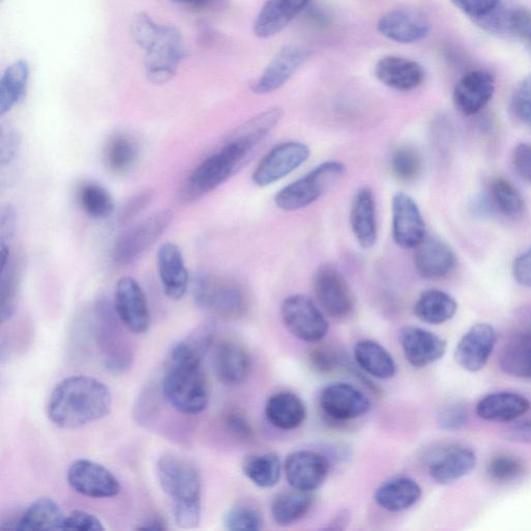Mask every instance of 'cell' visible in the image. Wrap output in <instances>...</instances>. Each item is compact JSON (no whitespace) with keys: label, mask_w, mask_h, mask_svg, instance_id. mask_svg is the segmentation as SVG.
Returning a JSON list of instances; mask_svg holds the SVG:
<instances>
[{"label":"cell","mask_w":531,"mask_h":531,"mask_svg":"<svg viewBox=\"0 0 531 531\" xmlns=\"http://www.w3.org/2000/svg\"><path fill=\"white\" fill-rule=\"evenodd\" d=\"M284 111L269 108L239 127L225 145L203 160L180 188L183 204L198 202L231 179L264 138L281 122Z\"/></svg>","instance_id":"1"},{"label":"cell","mask_w":531,"mask_h":531,"mask_svg":"<svg viewBox=\"0 0 531 531\" xmlns=\"http://www.w3.org/2000/svg\"><path fill=\"white\" fill-rule=\"evenodd\" d=\"M215 332L212 323L198 326L167 357L162 394L182 414L199 415L209 405V384L203 360L214 343Z\"/></svg>","instance_id":"2"},{"label":"cell","mask_w":531,"mask_h":531,"mask_svg":"<svg viewBox=\"0 0 531 531\" xmlns=\"http://www.w3.org/2000/svg\"><path fill=\"white\" fill-rule=\"evenodd\" d=\"M113 407V396L100 380L71 376L54 387L47 405L49 421L64 430H77L101 421Z\"/></svg>","instance_id":"3"},{"label":"cell","mask_w":531,"mask_h":531,"mask_svg":"<svg viewBox=\"0 0 531 531\" xmlns=\"http://www.w3.org/2000/svg\"><path fill=\"white\" fill-rule=\"evenodd\" d=\"M157 474L164 493L174 501V518L178 527L197 528L202 515V477L190 460L165 454L157 462Z\"/></svg>","instance_id":"4"},{"label":"cell","mask_w":531,"mask_h":531,"mask_svg":"<svg viewBox=\"0 0 531 531\" xmlns=\"http://www.w3.org/2000/svg\"><path fill=\"white\" fill-rule=\"evenodd\" d=\"M193 293L202 310L223 319H239L248 309L246 291L231 278L201 274L195 277Z\"/></svg>","instance_id":"5"},{"label":"cell","mask_w":531,"mask_h":531,"mask_svg":"<svg viewBox=\"0 0 531 531\" xmlns=\"http://www.w3.org/2000/svg\"><path fill=\"white\" fill-rule=\"evenodd\" d=\"M346 174V166L339 161H325L309 174L279 190L275 204L286 212H294L316 203L322 195Z\"/></svg>","instance_id":"6"},{"label":"cell","mask_w":531,"mask_h":531,"mask_svg":"<svg viewBox=\"0 0 531 531\" xmlns=\"http://www.w3.org/2000/svg\"><path fill=\"white\" fill-rule=\"evenodd\" d=\"M145 70L155 85L170 82L177 74L184 57L182 35L173 25H158L156 32L143 47Z\"/></svg>","instance_id":"7"},{"label":"cell","mask_w":531,"mask_h":531,"mask_svg":"<svg viewBox=\"0 0 531 531\" xmlns=\"http://www.w3.org/2000/svg\"><path fill=\"white\" fill-rule=\"evenodd\" d=\"M173 217L170 210L159 211L126 230L114 245V263L121 267L136 263L169 229Z\"/></svg>","instance_id":"8"},{"label":"cell","mask_w":531,"mask_h":531,"mask_svg":"<svg viewBox=\"0 0 531 531\" xmlns=\"http://www.w3.org/2000/svg\"><path fill=\"white\" fill-rule=\"evenodd\" d=\"M282 317L287 329L305 343L322 341L329 325L319 306L309 297L293 295L282 305Z\"/></svg>","instance_id":"9"},{"label":"cell","mask_w":531,"mask_h":531,"mask_svg":"<svg viewBox=\"0 0 531 531\" xmlns=\"http://www.w3.org/2000/svg\"><path fill=\"white\" fill-rule=\"evenodd\" d=\"M314 291L322 309L331 318L345 319L352 313L353 295L337 267L324 265L319 268L314 278Z\"/></svg>","instance_id":"10"},{"label":"cell","mask_w":531,"mask_h":531,"mask_svg":"<svg viewBox=\"0 0 531 531\" xmlns=\"http://www.w3.org/2000/svg\"><path fill=\"white\" fill-rule=\"evenodd\" d=\"M67 481L78 494L96 499L116 497L122 489L113 472L87 459H80L71 464Z\"/></svg>","instance_id":"11"},{"label":"cell","mask_w":531,"mask_h":531,"mask_svg":"<svg viewBox=\"0 0 531 531\" xmlns=\"http://www.w3.org/2000/svg\"><path fill=\"white\" fill-rule=\"evenodd\" d=\"M311 156V150L299 142L277 145L260 161L253 181L260 187L272 185L292 174Z\"/></svg>","instance_id":"12"},{"label":"cell","mask_w":531,"mask_h":531,"mask_svg":"<svg viewBox=\"0 0 531 531\" xmlns=\"http://www.w3.org/2000/svg\"><path fill=\"white\" fill-rule=\"evenodd\" d=\"M115 311L121 323L131 333L144 334L149 330L151 316L147 297L134 278L123 277L118 282Z\"/></svg>","instance_id":"13"},{"label":"cell","mask_w":531,"mask_h":531,"mask_svg":"<svg viewBox=\"0 0 531 531\" xmlns=\"http://www.w3.org/2000/svg\"><path fill=\"white\" fill-rule=\"evenodd\" d=\"M393 238L404 249H415L427 238L424 216L410 195L399 192L391 203Z\"/></svg>","instance_id":"14"},{"label":"cell","mask_w":531,"mask_h":531,"mask_svg":"<svg viewBox=\"0 0 531 531\" xmlns=\"http://www.w3.org/2000/svg\"><path fill=\"white\" fill-rule=\"evenodd\" d=\"M319 401L323 412L339 422L352 421L371 409L369 398L354 385L344 382L324 387Z\"/></svg>","instance_id":"15"},{"label":"cell","mask_w":531,"mask_h":531,"mask_svg":"<svg viewBox=\"0 0 531 531\" xmlns=\"http://www.w3.org/2000/svg\"><path fill=\"white\" fill-rule=\"evenodd\" d=\"M311 57L312 51L300 46H287L279 50L254 83L253 92L257 95H267L283 88Z\"/></svg>","instance_id":"16"},{"label":"cell","mask_w":531,"mask_h":531,"mask_svg":"<svg viewBox=\"0 0 531 531\" xmlns=\"http://www.w3.org/2000/svg\"><path fill=\"white\" fill-rule=\"evenodd\" d=\"M475 465H477V456L470 447L451 444L430 456L428 471L435 483L450 485L466 477Z\"/></svg>","instance_id":"17"},{"label":"cell","mask_w":531,"mask_h":531,"mask_svg":"<svg viewBox=\"0 0 531 531\" xmlns=\"http://www.w3.org/2000/svg\"><path fill=\"white\" fill-rule=\"evenodd\" d=\"M431 23L425 13L413 8H400L383 15L378 31L385 38L412 44L424 40L430 33Z\"/></svg>","instance_id":"18"},{"label":"cell","mask_w":531,"mask_h":531,"mask_svg":"<svg viewBox=\"0 0 531 531\" xmlns=\"http://www.w3.org/2000/svg\"><path fill=\"white\" fill-rule=\"evenodd\" d=\"M497 342L495 328L487 323L473 325L459 342L455 359L458 365L471 373L485 368Z\"/></svg>","instance_id":"19"},{"label":"cell","mask_w":531,"mask_h":531,"mask_svg":"<svg viewBox=\"0 0 531 531\" xmlns=\"http://www.w3.org/2000/svg\"><path fill=\"white\" fill-rule=\"evenodd\" d=\"M330 465L328 460L314 451H297L290 454L285 463V472L290 486L303 492H314L327 480Z\"/></svg>","instance_id":"20"},{"label":"cell","mask_w":531,"mask_h":531,"mask_svg":"<svg viewBox=\"0 0 531 531\" xmlns=\"http://www.w3.org/2000/svg\"><path fill=\"white\" fill-rule=\"evenodd\" d=\"M399 339L405 358L417 369L433 365L446 351V342L424 328L406 326L401 329Z\"/></svg>","instance_id":"21"},{"label":"cell","mask_w":531,"mask_h":531,"mask_svg":"<svg viewBox=\"0 0 531 531\" xmlns=\"http://www.w3.org/2000/svg\"><path fill=\"white\" fill-rule=\"evenodd\" d=\"M495 80L487 71H472L463 76L454 90L455 107L463 116L480 113L493 98Z\"/></svg>","instance_id":"22"},{"label":"cell","mask_w":531,"mask_h":531,"mask_svg":"<svg viewBox=\"0 0 531 531\" xmlns=\"http://www.w3.org/2000/svg\"><path fill=\"white\" fill-rule=\"evenodd\" d=\"M416 249L414 265L419 276L439 281L456 268L457 257L452 247L441 239L426 238Z\"/></svg>","instance_id":"23"},{"label":"cell","mask_w":531,"mask_h":531,"mask_svg":"<svg viewBox=\"0 0 531 531\" xmlns=\"http://www.w3.org/2000/svg\"><path fill=\"white\" fill-rule=\"evenodd\" d=\"M157 269L164 294L174 301L181 300L189 286V273L179 246L166 242L157 253Z\"/></svg>","instance_id":"24"},{"label":"cell","mask_w":531,"mask_h":531,"mask_svg":"<svg viewBox=\"0 0 531 531\" xmlns=\"http://www.w3.org/2000/svg\"><path fill=\"white\" fill-rule=\"evenodd\" d=\"M375 74L384 86L400 92H410L421 87L426 78L421 64L397 55L382 58L376 65Z\"/></svg>","instance_id":"25"},{"label":"cell","mask_w":531,"mask_h":531,"mask_svg":"<svg viewBox=\"0 0 531 531\" xmlns=\"http://www.w3.org/2000/svg\"><path fill=\"white\" fill-rule=\"evenodd\" d=\"M350 223L352 232L362 248L370 249L378 240V223L374 193L370 188H361L355 194Z\"/></svg>","instance_id":"26"},{"label":"cell","mask_w":531,"mask_h":531,"mask_svg":"<svg viewBox=\"0 0 531 531\" xmlns=\"http://www.w3.org/2000/svg\"><path fill=\"white\" fill-rule=\"evenodd\" d=\"M215 372L221 383L228 386L242 384L251 368L250 357L246 349L238 343H221L214 357Z\"/></svg>","instance_id":"27"},{"label":"cell","mask_w":531,"mask_h":531,"mask_svg":"<svg viewBox=\"0 0 531 531\" xmlns=\"http://www.w3.org/2000/svg\"><path fill=\"white\" fill-rule=\"evenodd\" d=\"M265 414L269 424L276 429L292 431L304 424L307 410L297 395L282 391L267 400Z\"/></svg>","instance_id":"28"},{"label":"cell","mask_w":531,"mask_h":531,"mask_svg":"<svg viewBox=\"0 0 531 531\" xmlns=\"http://www.w3.org/2000/svg\"><path fill=\"white\" fill-rule=\"evenodd\" d=\"M66 516L57 501L41 497L5 529L64 530Z\"/></svg>","instance_id":"29"},{"label":"cell","mask_w":531,"mask_h":531,"mask_svg":"<svg viewBox=\"0 0 531 531\" xmlns=\"http://www.w3.org/2000/svg\"><path fill=\"white\" fill-rule=\"evenodd\" d=\"M421 486L406 477L391 479L375 492V501L384 511L398 513L412 508L421 499Z\"/></svg>","instance_id":"30"},{"label":"cell","mask_w":531,"mask_h":531,"mask_svg":"<svg viewBox=\"0 0 531 531\" xmlns=\"http://www.w3.org/2000/svg\"><path fill=\"white\" fill-rule=\"evenodd\" d=\"M529 409L530 403L523 396L500 391L484 397L477 406V414L487 422L506 423L514 421Z\"/></svg>","instance_id":"31"},{"label":"cell","mask_w":531,"mask_h":531,"mask_svg":"<svg viewBox=\"0 0 531 531\" xmlns=\"http://www.w3.org/2000/svg\"><path fill=\"white\" fill-rule=\"evenodd\" d=\"M354 357L361 370L374 378L387 380L397 374L395 359L375 341H359L354 347Z\"/></svg>","instance_id":"32"},{"label":"cell","mask_w":531,"mask_h":531,"mask_svg":"<svg viewBox=\"0 0 531 531\" xmlns=\"http://www.w3.org/2000/svg\"><path fill=\"white\" fill-rule=\"evenodd\" d=\"M458 303L449 293L427 290L419 296L414 305L415 316L428 324L440 325L454 318Z\"/></svg>","instance_id":"33"},{"label":"cell","mask_w":531,"mask_h":531,"mask_svg":"<svg viewBox=\"0 0 531 531\" xmlns=\"http://www.w3.org/2000/svg\"><path fill=\"white\" fill-rule=\"evenodd\" d=\"M315 505L312 492L299 490L278 494L271 505V515L279 526H290L311 512Z\"/></svg>","instance_id":"34"},{"label":"cell","mask_w":531,"mask_h":531,"mask_svg":"<svg viewBox=\"0 0 531 531\" xmlns=\"http://www.w3.org/2000/svg\"><path fill=\"white\" fill-rule=\"evenodd\" d=\"M30 66L20 60L10 65L0 81V115L5 116L23 101L30 80Z\"/></svg>","instance_id":"35"},{"label":"cell","mask_w":531,"mask_h":531,"mask_svg":"<svg viewBox=\"0 0 531 531\" xmlns=\"http://www.w3.org/2000/svg\"><path fill=\"white\" fill-rule=\"evenodd\" d=\"M139 156L135 139L120 133L109 138L104 150V161L109 172L125 175L133 169Z\"/></svg>","instance_id":"36"},{"label":"cell","mask_w":531,"mask_h":531,"mask_svg":"<svg viewBox=\"0 0 531 531\" xmlns=\"http://www.w3.org/2000/svg\"><path fill=\"white\" fill-rule=\"evenodd\" d=\"M245 477L261 489L275 487L282 475V464L273 453L256 454L248 457L242 466Z\"/></svg>","instance_id":"37"},{"label":"cell","mask_w":531,"mask_h":531,"mask_svg":"<svg viewBox=\"0 0 531 531\" xmlns=\"http://www.w3.org/2000/svg\"><path fill=\"white\" fill-rule=\"evenodd\" d=\"M500 367L509 375L531 379V333L509 342L501 353Z\"/></svg>","instance_id":"38"},{"label":"cell","mask_w":531,"mask_h":531,"mask_svg":"<svg viewBox=\"0 0 531 531\" xmlns=\"http://www.w3.org/2000/svg\"><path fill=\"white\" fill-rule=\"evenodd\" d=\"M295 17L286 0H267L255 21V35L261 39L271 38L283 32Z\"/></svg>","instance_id":"39"},{"label":"cell","mask_w":531,"mask_h":531,"mask_svg":"<svg viewBox=\"0 0 531 531\" xmlns=\"http://www.w3.org/2000/svg\"><path fill=\"white\" fill-rule=\"evenodd\" d=\"M79 205L87 215L104 219L114 213L115 203L108 190L95 182L82 184L78 192Z\"/></svg>","instance_id":"40"},{"label":"cell","mask_w":531,"mask_h":531,"mask_svg":"<svg viewBox=\"0 0 531 531\" xmlns=\"http://www.w3.org/2000/svg\"><path fill=\"white\" fill-rule=\"evenodd\" d=\"M0 269V319L5 323L16 310L19 275L12 257L3 261Z\"/></svg>","instance_id":"41"},{"label":"cell","mask_w":531,"mask_h":531,"mask_svg":"<svg viewBox=\"0 0 531 531\" xmlns=\"http://www.w3.org/2000/svg\"><path fill=\"white\" fill-rule=\"evenodd\" d=\"M493 206L507 217H516L524 210V201L519 190L508 180L497 178L490 187Z\"/></svg>","instance_id":"42"},{"label":"cell","mask_w":531,"mask_h":531,"mask_svg":"<svg viewBox=\"0 0 531 531\" xmlns=\"http://www.w3.org/2000/svg\"><path fill=\"white\" fill-rule=\"evenodd\" d=\"M394 176L404 183L418 179L423 171L421 155L412 147L404 146L395 151L390 160Z\"/></svg>","instance_id":"43"},{"label":"cell","mask_w":531,"mask_h":531,"mask_svg":"<svg viewBox=\"0 0 531 531\" xmlns=\"http://www.w3.org/2000/svg\"><path fill=\"white\" fill-rule=\"evenodd\" d=\"M225 527L232 531H256L263 528L262 514L253 507L232 508L223 519Z\"/></svg>","instance_id":"44"},{"label":"cell","mask_w":531,"mask_h":531,"mask_svg":"<svg viewBox=\"0 0 531 531\" xmlns=\"http://www.w3.org/2000/svg\"><path fill=\"white\" fill-rule=\"evenodd\" d=\"M491 480L497 483H508L517 480L524 471L523 463L508 455L493 458L487 468Z\"/></svg>","instance_id":"45"},{"label":"cell","mask_w":531,"mask_h":531,"mask_svg":"<svg viewBox=\"0 0 531 531\" xmlns=\"http://www.w3.org/2000/svg\"><path fill=\"white\" fill-rule=\"evenodd\" d=\"M511 108L516 118L531 130V73L526 75L515 88L511 98Z\"/></svg>","instance_id":"46"},{"label":"cell","mask_w":531,"mask_h":531,"mask_svg":"<svg viewBox=\"0 0 531 531\" xmlns=\"http://www.w3.org/2000/svg\"><path fill=\"white\" fill-rule=\"evenodd\" d=\"M469 421L467 408L461 404L445 407L437 416V425L444 431H459L463 429Z\"/></svg>","instance_id":"47"},{"label":"cell","mask_w":531,"mask_h":531,"mask_svg":"<svg viewBox=\"0 0 531 531\" xmlns=\"http://www.w3.org/2000/svg\"><path fill=\"white\" fill-rule=\"evenodd\" d=\"M464 14L477 22L500 8L501 0H451Z\"/></svg>","instance_id":"48"},{"label":"cell","mask_w":531,"mask_h":531,"mask_svg":"<svg viewBox=\"0 0 531 531\" xmlns=\"http://www.w3.org/2000/svg\"><path fill=\"white\" fill-rule=\"evenodd\" d=\"M223 424L227 431L235 438L248 441L253 438L254 430L246 415L237 409H231L223 416Z\"/></svg>","instance_id":"49"},{"label":"cell","mask_w":531,"mask_h":531,"mask_svg":"<svg viewBox=\"0 0 531 531\" xmlns=\"http://www.w3.org/2000/svg\"><path fill=\"white\" fill-rule=\"evenodd\" d=\"M510 34H514L531 49V11L526 8H516L510 11Z\"/></svg>","instance_id":"50"},{"label":"cell","mask_w":531,"mask_h":531,"mask_svg":"<svg viewBox=\"0 0 531 531\" xmlns=\"http://www.w3.org/2000/svg\"><path fill=\"white\" fill-rule=\"evenodd\" d=\"M21 137L18 131L10 126L2 128L0 135V164H10L18 155Z\"/></svg>","instance_id":"51"},{"label":"cell","mask_w":531,"mask_h":531,"mask_svg":"<svg viewBox=\"0 0 531 531\" xmlns=\"http://www.w3.org/2000/svg\"><path fill=\"white\" fill-rule=\"evenodd\" d=\"M102 521L86 511H73L66 516L64 530L98 531L104 530Z\"/></svg>","instance_id":"52"},{"label":"cell","mask_w":531,"mask_h":531,"mask_svg":"<svg viewBox=\"0 0 531 531\" xmlns=\"http://www.w3.org/2000/svg\"><path fill=\"white\" fill-rule=\"evenodd\" d=\"M312 366L320 373H331L343 365L342 356L328 348H320L311 355Z\"/></svg>","instance_id":"53"},{"label":"cell","mask_w":531,"mask_h":531,"mask_svg":"<svg viewBox=\"0 0 531 531\" xmlns=\"http://www.w3.org/2000/svg\"><path fill=\"white\" fill-rule=\"evenodd\" d=\"M513 164L518 175L531 183V145L520 144L513 152Z\"/></svg>","instance_id":"54"},{"label":"cell","mask_w":531,"mask_h":531,"mask_svg":"<svg viewBox=\"0 0 531 531\" xmlns=\"http://www.w3.org/2000/svg\"><path fill=\"white\" fill-rule=\"evenodd\" d=\"M153 192L146 190L134 195L124 206L121 213V221L126 223L141 213L152 201Z\"/></svg>","instance_id":"55"},{"label":"cell","mask_w":531,"mask_h":531,"mask_svg":"<svg viewBox=\"0 0 531 531\" xmlns=\"http://www.w3.org/2000/svg\"><path fill=\"white\" fill-rule=\"evenodd\" d=\"M513 275L520 286L531 288V246L515 260Z\"/></svg>","instance_id":"56"},{"label":"cell","mask_w":531,"mask_h":531,"mask_svg":"<svg viewBox=\"0 0 531 531\" xmlns=\"http://www.w3.org/2000/svg\"><path fill=\"white\" fill-rule=\"evenodd\" d=\"M15 232V213L11 207H7L2 213L0 220V243L8 244Z\"/></svg>","instance_id":"57"},{"label":"cell","mask_w":531,"mask_h":531,"mask_svg":"<svg viewBox=\"0 0 531 531\" xmlns=\"http://www.w3.org/2000/svg\"><path fill=\"white\" fill-rule=\"evenodd\" d=\"M506 437L515 442L531 443V418L510 428L506 433Z\"/></svg>","instance_id":"58"},{"label":"cell","mask_w":531,"mask_h":531,"mask_svg":"<svg viewBox=\"0 0 531 531\" xmlns=\"http://www.w3.org/2000/svg\"><path fill=\"white\" fill-rule=\"evenodd\" d=\"M137 530H153V531H160V530H166L169 529L167 527V524L161 517H151L147 520H145L142 523H139V525L136 527Z\"/></svg>","instance_id":"59"},{"label":"cell","mask_w":531,"mask_h":531,"mask_svg":"<svg viewBox=\"0 0 531 531\" xmlns=\"http://www.w3.org/2000/svg\"><path fill=\"white\" fill-rule=\"evenodd\" d=\"M351 519V514L348 510L340 512L335 516L326 526V529L343 530L347 527Z\"/></svg>","instance_id":"60"},{"label":"cell","mask_w":531,"mask_h":531,"mask_svg":"<svg viewBox=\"0 0 531 531\" xmlns=\"http://www.w3.org/2000/svg\"><path fill=\"white\" fill-rule=\"evenodd\" d=\"M493 207V204H490L486 197H479L473 201L471 211L474 212V214L484 217L490 214Z\"/></svg>","instance_id":"61"},{"label":"cell","mask_w":531,"mask_h":531,"mask_svg":"<svg viewBox=\"0 0 531 531\" xmlns=\"http://www.w3.org/2000/svg\"><path fill=\"white\" fill-rule=\"evenodd\" d=\"M312 0H286V3L295 16L310 5Z\"/></svg>","instance_id":"62"},{"label":"cell","mask_w":531,"mask_h":531,"mask_svg":"<svg viewBox=\"0 0 531 531\" xmlns=\"http://www.w3.org/2000/svg\"><path fill=\"white\" fill-rule=\"evenodd\" d=\"M172 2L187 6H202L210 2V0H172Z\"/></svg>","instance_id":"63"}]
</instances>
